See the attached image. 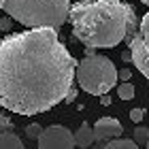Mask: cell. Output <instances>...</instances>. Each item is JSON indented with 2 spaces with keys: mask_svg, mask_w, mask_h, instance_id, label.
I'll use <instances>...</instances> for the list:
<instances>
[{
  "mask_svg": "<svg viewBox=\"0 0 149 149\" xmlns=\"http://www.w3.org/2000/svg\"><path fill=\"white\" fill-rule=\"evenodd\" d=\"M0 149H26L22 139L9 130H0Z\"/></svg>",
  "mask_w": 149,
  "mask_h": 149,
  "instance_id": "9c48e42d",
  "label": "cell"
},
{
  "mask_svg": "<svg viewBox=\"0 0 149 149\" xmlns=\"http://www.w3.org/2000/svg\"><path fill=\"white\" fill-rule=\"evenodd\" d=\"M145 149H149V139H147V143H145Z\"/></svg>",
  "mask_w": 149,
  "mask_h": 149,
  "instance_id": "7402d4cb",
  "label": "cell"
},
{
  "mask_svg": "<svg viewBox=\"0 0 149 149\" xmlns=\"http://www.w3.org/2000/svg\"><path fill=\"white\" fill-rule=\"evenodd\" d=\"M102 149H139V145L130 139H111Z\"/></svg>",
  "mask_w": 149,
  "mask_h": 149,
  "instance_id": "30bf717a",
  "label": "cell"
},
{
  "mask_svg": "<svg viewBox=\"0 0 149 149\" xmlns=\"http://www.w3.org/2000/svg\"><path fill=\"white\" fill-rule=\"evenodd\" d=\"M121 60H124V62H132V56H130V49H128V51H124V53H121Z\"/></svg>",
  "mask_w": 149,
  "mask_h": 149,
  "instance_id": "d6986e66",
  "label": "cell"
},
{
  "mask_svg": "<svg viewBox=\"0 0 149 149\" xmlns=\"http://www.w3.org/2000/svg\"><path fill=\"white\" fill-rule=\"evenodd\" d=\"M77 60L56 28H30L0 40V107L17 115L45 113L74 83Z\"/></svg>",
  "mask_w": 149,
  "mask_h": 149,
  "instance_id": "6da1fadb",
  "label": "cell"
},
{
  "mask_svg": "<svg viewBox=\"0 0 149 149\" xmlns=\"http://www.w3.org/2000/svg\"><path fill=\"white\" fill-rule=\"evenodd\" d=\"M0 9H2V0H0Z\"/></svg>",
  "mask_w": 149,
  "mask_h": 149,
  "instance_id": "cb8c5ba5",
  "label": "cell"
},
{
  "mask_svg": "<svg viewBox=\"0 0 149 149\" xmlns=\"http://www.w3.org/2000/svg\"><path fill=\"white\" fill-rule=\"evenodd\" d=\"M11 26H13V19L9 15L0 19V30H2V32H11Z\"/></svg>",
  "mask_w": 149,
  "mask_h": 149,
  "instance_id": "9a60e30c",
  "label": "cell"
},
{
  "mask_svg": "<svg viewBox=\"0 0 149 149\" xmlns=\"http://www.w3.org/2000/svg\"><path fill=\"white\" fill-rule=\"evenodd\" d=\"M92 130H94L96 141H111V139H117L119 134L124 132V126L115 117H100L96 124H94Z\"/></svg>",
  "mask_w": 149,
  "mask_h": 149,
  "instance_id": "52a82bcc",
  "label": "cell"
},
{
  "mask_svg": "<svg viewBox=\"0 0 149 149\" xmlns=\"http://www.w3.org/2000/svg\"><path fill=\"white\" fill-rule=\"evenodd\" d=\"M100 102H102L104 107H109V104L113 102V100H111V96H109V94H102V96H100Z\"/></svg>",
  "mask_w": 149,
  "mask_h": 149,
  "instance_id": "ac0fdd59",
  "label": "cell"
},
{
  "mask_svg": "<svg viewBox=\"0 0 149 149\" xmlns=\"http://www.w3.org/2000/svg\"><path fill=\"white\" fill-rule=\"evenodd\" d=\"M143 117H145V109H132L130 111V119L134 121V124H139Z\"/></svg>",
  "mask_w": 149,
  "mask_h": 149,
  "instance_id": "5bb4252c",
  "label": "cell"
},
{
  "mask_svg": "<svg viewBox=\"0 0 149 149\" xmlns=\"http://www.w3.org/2000/svg\"><path fill=\"white\" fill-rule=\"evenodd\" d=\"M117 77H119L121 81H130V77H132V70H130V68H121V70L117 72Z\"/></svg>",
  "mask_w": 149,
  "mask_h": 149,
  "instance_id": "e0dca14e",
  "label": "cell"
},
{
  "mask_svg": "<svg viewBox=\"0 0 149 149\" xmlns=\"http://www.w3.org/2000/svg\"><path fill=\"white\" fill-rule=\"evenodd\" d=\"M38 149H74V136L66 126H49L38 134Z\"/></svg>",
  "mask_w": 149,
  "mask_h": 149,
  "instance_id": "8992f818",
  "label": "cell"
},
{
  "mask_svg": "<svg viewBox=\"0 0 149 149\" xmlns=\"http://www.w3.org/2000/svg\"><path fill=\"white\" fill-rule=\"evenodd\" d=\"M147 139H149V128L139 126L136 130H134V143H136V145H145Z\"/></svg>",
  "mask_w": 149,
  "mask_h": 149,
  "instance_id": "7c38bea8",
  "label": "cell"
},
{
  "mask_svg": "<svg viewBox=\"0 0 149 149\" xmlns=\"http://www.w3.org/2000/svg\"><path fill=\"white\" fill-rule=\"evenodd\" d=\"M81 2H94V0H81Z\"/></svg>",
  "mask_w": 149,
  "mask_h": 149,
  "instance_id": "603a6c76",
  "label": "cell"
},
{
  "mask_svg": "<svg viewBox=\"0 0 149 149\" xmlns=\"http://www.w3.org/2000/svg\"><path fill=\"white\" fill-rule=\"evenodd\" d=\"M68 19L74 38L94 49L117 47L136 30V15L132 6L119 0L77 2L68 9Z\"/></svg>",
  "mask_w": 149,
  "mask_h": 149,
  "instance_id": "7a4b0ae2",
  "label": "cell"
},
{
  "mask_svg": "<svg viewBox=\"0 0 149 149\" xmlns=\"http://www.w3.org/2000/svg\"><path fill=\"white\" fill-rule=\"evenodd\" d=\"M117 94H119L121 100H132L134 98V85L132 83H119Z\"/></svg>",
  "mask_w": 149,
  "mask_h": 149,
  "instance_id": "8fae6325",
  "label": "cell"
},
{
  "mask_svg": "<svg viewBox=\"0 0 149 149\" xmlns=\"http://www.w3.org/2000/svg\"><path fill=\"white\" fill-rule=\"evenodd\" d=\"M74 79H77L79 87L92 96H102L109 94L117 83V70H115L113 62L107 56H85L74 68Z\"/></svg>",
  "mask_w": 149,
  "mask_h": 149,
  "instance_id": "277c9868",
  "label": "cell"
},
{
  "mask_svg": "<svg viewBox=\"0 0 149 149\" xmlns=\"http://www.w3.org/2000/svg\"><path fill=\"white\" fill-rule=\"evenodd\" d=\"M141 2H143V4H147V6H149V0H141Z\"/></svg>",
  "mask_w": 149,
  "mask_h": 149,
  "instance_id": "44dd1931",
  "label": "cell"
},
{
  "mask_svg": "<svg viewBox=\"0 0 149 149\" xmlns=\"http://www.w3.org/2000/svg\"><path fill=\"white\" fill-rule=\"evenodd\" d=\"M94 53H96L94 47H85V56H94Z\"/></svg>",
  "mask_w": 149,
  "mask_h": 149,
  "instance_id": "ffe728a7",
  "label": "cell"
},
{
  "mask_svg": "<svg viewBox=\"0 0 149 149\" xmlns=\"http://www.w3.org/2000/svg\"><path fill=\"white\" fill-rule=\"evenodd\" d=\"M70 0H2V11L26 28H62Z\"/></svg>",
  "mask_w": 149,
  "mask_h": 149,
  "instance_id": "3957f363",
  "label": "cell"
},
{
  "mask_svg": "<svg viewBox=\"0 0 149 149\" xmlns=\"http://www.w3.org/2000/svg\"><path fill=\"white\" fill-rule=\"evenodd\" d=\"M128 38H130L128 49H130L132 62L149 81V13L143 15L139 30H134Z\"/></svg>",
  "mask_w": 149,
  "mask_h": 149,
  "instance_id": "5b68a950",
  "label": "cell"
},
{
  "mask_svg": "<svg viewBox=\"0 0 149 149\" xmlns=\"http://www.w3.org/2000/svg\"><path fill=\"white\" fill-rule=\"evenodd\" d=\"M85 149H90V147H85Z\"/></svg>",
  "mask_w": 149,
  "mask_h": 149,
  "instance_id": "d4e9b609",
  "label": "cell"
},
{
  "mask_svg": "<svg viewBox=\"0 0 149 149\" xmlns=\"http://www.w3.org/2000/svg\"><path fill=\"white\" fill-rule=\"evenodd\" d=\"M40 128L38 124H30V126H26V136L28 139H38V134H40Z\"/></svg>",
  "mask_w": 149,
  "mask_h": 149,
  "instance_id": "4fadbf2b",
  "label": "cell"
},
{
  "mask_svg": "<svg viewBox=\"0 0 149 149\" xmlns=\"http://www.w3.org/2000/svg\"><path fill=\"white\" fill-rule=\"evenodd\" d=\"M9 128H11V119L0 111V130H9Z\"/></svg>",
  "mask_w": 149,
  "mask_h": 149,
  "instance_id": "2e32d148",
  "label": "cell"
},
{
  "mask_svg": "<svg viewBox=\"0 0 149 149\" xmlns=\"http://www.w3.org/2000/svg\"><path fill=\"white\" fill-rule=\"evenodd\" d=\"M72 136H74V145H79L81 149L92 147L94 143H96V136H94L92 126H90V124H85V121L79 126V130H77V132H72Z\"/></svg>",
  "mask_w": 149,
  "mask_h": 149,
  "instance_id": "ba28073f",
  "label": "cell"
}]
</instances>
